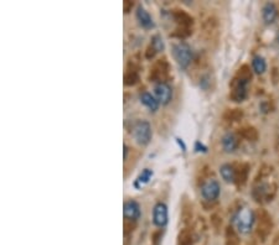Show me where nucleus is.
<instances>
[{
    "mask_svg": "<svg viewBox=\"0 0 279 245\" xmlns=\"http://www.w3.org/2000/svg\"><path fill=\"white\" fill-rule=\"evenodd\" d=\"M233 222H235L238 233H241V234H248V233H251L253 224L256 222V214L253 213L252 209L243 207V208L238 209L237 213L235 214Z\"/></svg>",
    "mask_w": 279,
    "mask_h": 245,
    "instance_id": "f257e3e1",
    "label": "nucleus"
},
{
    "mask_svg": "<svg viewBox=\"0 0 279 245\" xmlns=\"http://www.w3.org/2000/svg\"><path fill=\"white\" fill-rule=\"evenodd\" d=\"M172 57L181 68H188L194 59V52L186 42L179 41L172 45Z\"/></svg>",
    "mask_w": 279,
    "mask_h": 245,
    "instance_id": "f03ea898",
    "label": "nucleus"
},
{
    "mask_svg": "<svg viewBox=\"0 0 279 245\" xmlns=\"http://www.w3.org/2000/svg\"><path fill=\"white\" fill-rule=\"evenodd\" d=\"M132 136L139 145H148L153 137L151 125L146 120H138L132 127Z\"/></svg>",
    "mask_w": 279,
    "mask_h": 245,
    "instance_id": "7ed1b4c3",
    "label": "nucleus"
},
{
    "mask_svg": "<svg viewBox=\"0 0 279 245\" xmlns=\"http://www.w3.org/2000/svg\"><path fill=\"white\" fill-rule=\"evenodd\" d=\"M170 77V65L165 58L158 59L157 62L153 65L149 73V81L150 82L158 83H167V81Z\"/></svg>",
    "mask_w": 279,
    "mask_h": 245,
    "instance_id": "20e7f679",
    "label": "nucleus"
},
{
    "mask_svg": "<svg viewBox=\"0 0 279 245\" xmlns=\"http://www.w3.org/2000/svg\"><path fill=\"white\" fill-rule=\"evenodd\" d=\"M220 193H221V187L215 178H209L201 186V196L207 202L216 201L220 197Z\"/></svg>",
    "mask_w": 279,
    "mask_h": 245,
    "instance_id": "39448f33",
    "label": "nucleus"
},
{
    "mask_svg": "<svg viewBox=\"0 0 279 245\" xmlns=\"http://www.w3.org/2000/svg\"><path fill=\"white\" fill-rule=\"evenodd\" d=\"M250 81L242 80V78L235 77L233 78L232 83H231V93L230 98L233 102H243L247 97V85Z\"/></svg>",
    "mask_w": 279,
    "mask_h": 245,
    "instance_id": "423d86ee",
    "label": "nucleus"
},
{
    "mask_svg": "<svg viewBox=\"0 0 279 245\" xmlns=\"http://www.w3.org/2000/svg\"><path fill=\"white\" fill-rule=\"evenodd\" d=\"M123 214H124L125 220H131V222H136L140 219L141 217V209L140 206L134 199H129L123 206Z\"/></svg>",
    "mask_w": 279,
    "mask_h": 245,
    "instance_id": "0eeeda50",
    "label": "nucleus"
},
{
    "mask_svg": "<svg viewBox=\"0 0 279 245\" xmlns=\"http://www.w3.org/2000/svg\"><path fill=\"white\" fill-rule=\"evenodd\" d=\"M155 98L162 106H167L172 101V88L167 83H158L154 87Z\"/></svg>",
    "mask_w": 279,
    "mask_h": 245,
    "instance_id": "6e6552de",
    "label": "nucleus"
},
{
    "mask_svg": "<svg viewBox=\"0 0 279 245\" xmlns=\"http://www.w3.org/2000/svg\"><path fill=\"white\" fill-rule=\"evenodd\" d=\"M153 223L159 228L167 224V206L164 202H158L153 208Z\"/></svg>",
    "mask_w": 279,
    "mask_h": 245,
    "instance_id": "1a4fd4ad",
    "label": "nucleus"
},
{
    "mask_svg": "<svg viewBox=\"0 0 279 245\" xmlns=\"http://www.w3.org/2000/svg\"><path fill=\"white\" fill-rule=\"evenodd\" d=\"M171 16L175 23L177 24V26H180V27H193L194 18L186 11L175 9V10L171 11Z\"/></svg>",
    "mask_w": 279,
    "mask_h": 245,
    "instance_id": "9d476101",
    "label": "nucleus"
},
{
    "mask_svg": "<svg viewBox=\"0 0 279 245\" xmlns=\"http://www.w3.org/2000/svg\"><path fill=\"white\" fill-rule=\"evenodd\" d=\"M272 218L269 217L266 212L261 211L259 212V223H258V235L264 240V238L268 235V233L271 232L272 227Z\"/></svg>",
    "mask_w": 279,
    "mask_h": 245,
    "instance_id": "9b49d317",
    "label": "nucleus"
},
{
    "mask_svg": "<svg viewBox=\"0 0 279 245\" xmlns=\"http://www.w3.org/2000/svg\"><path fill=\"white\" fill-rule=\"evenodd\" d=\"M253 197L256 199L257 202H264L266 201H272V197L273 194H271V186L267 185V183H262L259 186L254 187L253 190Z\"/></svg>",
    "mask_w": 279,
    "mask_h": 245,
    "instance_id": "f8f14e48",
    "label": "nucleus"
},
{
    "mask_svg": "<svg viewBox=\"0 0 279 245\" xmlns=\"http://www.w3.org/2000/svg\"><path fill=\"white\" fill-rule=\"evenodd\" d=\"M278 16V9L273 3H267L262 9V18L266 25H272Z\"/></svg>",
    "mask_w": 279,
    "mask_h": 245,
    "instance_id": "ddd939ff",
    "label": "nucleus"
},
{
    "mask_svg": "<svg viewBox=\"0 0 279 245\" xmlns=\"http://www.w3.org/2000/svg\"><path fill=\"white\" fill-rule=\"evenodd\" d=\"M137 19H138L139 24H140L144 28H148L149 30V28L155 27L154 20L151 19V16L149 15V13L143 6H138V8H137Z\"/></svg>",
    "mask_w": 279,
    "mask_h": 245,
    "instance_id": "4468645a",
    "label": "nucleus"
},
{
    "mask_svg": "<svg viewBox=\"0 0 279 245\" xmlns=\"http://www.w3.org/2000/svg\"><path fill=\"white\" fill-rule=\"evenodd\" d=\"M221 142H222V147H223V150L226 152L236 151L238 147V144H240L238 137L236 136L235 134H232V133H227V134H224L223 137H222Z\"/></svg>",
    "mask_w": 279,
    "mask_h": 245,
    "instance_id": "2eb2a0df",
    "label": "nucleus"
},
{
    "mask_svg": "<svg viewBox=\"0 0 279 245\" xmlns=\"http://www.w3.org/2000/svg\"><path fill=\"white\" fill-rule=\"evenodd\" d=\"M220 173H221V177L223 178L224 182L227 183H235L236 178H237V170L235 168V166L230 165V163H224L220 167Z\"/></svg>",
    "mask_w": 279,
    "mask_h": 245,
    "instance_id": "dca6fc26",
    "label": "nucleus"
},
{
    "mask_svg": "<svg viewBox=\"0 0 279 245\" xmlns=\"http://www.w3.org/2000/svg\"><path fill=\"white\" fill-rule=\"evenodd\" d=\"M140 102L141 104H144V106H145L149 110L153 111V113L159 109V101H158L153 94L149 93V92H143V93L140 94Z\"/></svg>",
    "mask_w": 279,
    "mask_h": 245,
    "instance_id": "f3484780",
    "label": "nucleus"
},
{
    "mask_svg": "<svg viewBox=\"0 0 279 245\" xmlns=\"http://www.w3.org/2000/svg\"><path fill=\"white\" fill-rule=\"evenodd\" d=\"M252 70L256 75H263L267 70V62L266 59L262 56L257 54V56L253 57L252 59Z\"/></svg>",
    "mask_w": 279,
    "mask_h": 245,
    "instance_id": "a211bd4d",
    "label": "nucleus"
},
{
    "mask_svg": "<svg viewBox=\"0 0 279 245\" xmlns=\"http://www.w3.org/2000/svg\"><path fill=\"white\" fill-rule=\"evenodd\" d=\"M153 170H150V168H144L143 171H141L140 175L137 177V180L134 181V187H136L137 190H140L141 186L143 185H145V183H148L149 181L151 180V177H153Z\"/></svg>",
    "mask_w": 279,
    "mask_h": 245,
    "instance_id": "6ab92c4d",
    "label": "nucleus"
},
{
    "mask_svg": "<svg viewBox=\"0 0 279 245\" xmlns=\"http://www.w3.org/2000/svg\"><path fill=\"white\" fill-rule=\"evenodd\" d=\"M177 245H194V234L191 230L183 229L177 235Z\"/></svg>",
    "mask_w": 279,
    "mask_h": 245,
    "instance_id": "aec40b11",
    "label": "nucleus"
},
{
    "mask_svg": "<svg viewBox=\"0 0 279 245\" xmlns=\"http://www.w3.org/2000/svg\"><path fill=\"white\" fill-rule=\"evenodd\" d=\"M140 77H139V73L137 71H129L127 70V72L124 73V84L132 87V85H136L139 82Z\"/></svg>",
    "mask_w": 279,
    "mask_h": 245,
    "instance_id": "412c9836",
    "label": "nucleus"
},
{
    "mask_svg": "<svg viewBox=\"0 0 279 245\" xmlns=\"http://www.w3.org/2000/svg\"><path fill=\"white\" fill-rule=\"evenodd\" d=\"M240 135L243 137V139L250 140V141H256V140L258 139V133H257V130L252 127H247L241 129Z\"/></svg>",
    "mask_w": 279,
    "mask_h": 245,
    "instance_id": "4be33fe9",
    "label": "nucleus"
},
{
    "mask_svg": "<svg viewBox=\"0 0 279 245\" xmlns=\"http://www.w3.org/2000/svg\"><path fill=\"white\" fill-rule=\"evenodd\" d=\"M191 34H193V27H180V26H177L175 28V31L171 34V36L176 37L179 40H184L190 36Z\"/></svg>",
    "mask_w": 279,
    "mask_h": 245,
    "instance_id": "5701e85b",
    "label": "nucleus"
},
{
    "mask_svg": "<svg viewBox=\"0 0 279 245\" xmlns=\"http://www.w3.org/2000/svg\"><path fill=\"white\" fill-rule=\"evenodd\" d=\"M150 45L154 47L155 51H157V52L164 51V49H165L164 40H163V37L160 36V35H154V36L151 37Z\"/></svg>",
    "mask_w": 279,
    "mask_h": 245,
    "instance_id": "b1692460",
    "label": "nucleus"
},
{
    "mask_svg": "<svg viewBox=\"0 0 279 245\" xmlns=\"http://www.w3.org/2000/svg\"><path fill=\"white\" fill-rule=\"evenodd\" d=\"M242 116H243V111L241 110V109H231V110H228L226 114H224V119L228 121L240 120Z\"/></svg>",
    "mask_w": 279,
    "mask_h": 245,
    "instance_id": "393cba45",
    "label": "nucleus"
},
{
    "mask_svg": "<svg viewBox=\"0 0 279 245\" xmlns=\"http://www.w3.org/2000/svg\"><path fill=\"white\" fill-rule=\"evenodd\" d=\"M247 175H248V166L243 165L241 166L240 168L237 170V178H236V183L238 185H243L247 180Z\"/></svg>",
    "mask_w": 279,
    "mask_h": 245,
    "instance_id": "a878e982",
    "label": "nucleus"
},
{
    "mask_svg": "<svg viewBox=\"0 0 279 245\" xmlns=\"http://www.w3.org/2000/svg\"><path fill=\"white\" fill-rule=\"evenodd\" d=\"M181 217H183V222L185 224H189L191 223V219H193V207L191 204H185L183 207V214H181Z\"/></svg>",
    "mask_w": 279,
    "mask_h": 245,
    "instance_id": "bb28decb",
    "label": "nucleus"
},
{
    "mask_svg": "<svg viewBox=\"0 0 279 245\" xmlns=\"http://www.w3.org/2000/svg\"><path fill=\"white\" fill-rule=\"evenodd\" d=\"M226 245H238V240H237V235H236L235 230L233 228H227L226 230Z\"/></svg>",
    "mask_w": 279,
    "mask_h": 245,
    "instance_id": "cd10ccee",
    "label": "nucleus"
},
{
    "mask_svg": "<svg viewBox=\"0 0 279 245\" xmlns=\"http://www.w3.org/2000/svg\"><path fill=\"white\" fill-rule=\"evenodd\" d=\"M157 54H158V52L155 51L154 47L151 46V45H149V46L146 47V50H145V58L146 59H153Z\"/></svg>",
    "mask_w": 279,
    "mask_h": 245,
    "instance_id": "c85d7f7f",
    "label": "nucleus"
},
{
    "mask_svg": "<svg viewBox=\"0 0 279 245\" xmlns=\"http://www.w3.org/2000/svg\"><path fill=\"white\" fill-rule=\"evenodd\" d=\"M194 149H195L196 152H202V154H205V152H207V146H205L204 144L201 141H196L195 142V146H194Z\"/></svg>",
    "mask_w": 279,
    "mask_h": 245,
    "instance_id": "c756f323",
    "label": "nucleus"
},
{
    "mask_svg": "<svg viewBox=\"0 0 279 245\" xmlns=\"http://www.w3.org/2000/svg\"><path fill=\"white\" fill-rule=\"evenodd\" d=\"M162 232H155L154 234H153V244L154 245H159V242L160 239H162Z\"/></svg>",
    "mask_w": 279,
    "mask_h": 245,
    "instance_id": "7c9ffc66",
    "label": "nucleus"
},
{
    "mask_svg": "<svg viewBox=\"0 0 279 245\" xmlns=\"http://www.w3.org/2000/svg\"><path fill=\"white\" fill-rule=\"evenodd\" d=\"M134 3L133 1H124L123 3V6H124V13H129V11L132 10V8H133Z\"/></svg>",
    "mask_w": 279,
    "mask_h": 245,
    "instance_id": "2f4dec72",
    "label": "nucleus"
},
{
    "mask_svg": "<svg viewBox=\"0 0 279 245\" xmlns=\"http://www.w3.org/2000/svg\"><path fill=\"white\" fill-rule=\"evenodd\" d=\"M176 142H177V145H179V147H180V149L183 150L184 152H185L186 151V145H185V142H184V140L180 139V137H176Z\"/></svg>",
    "mask_w": 279,
    "mask_h": 245,
    "instance_id": "473e14b6",
    "label": "nucleus"
},
{
    "mask_svg": "<svg viewBox=\"0 0 279 245\" xmlns=\"http://www.w3.org/2000/svg\"><path fill=\"white\" fill-rule=\"evenodd\" d=\"M123 152H124V156H123V158H124V160H127V155H128V146H127V145L124 144V146H123Z\"/></svg>",
    "mask_w": 279,
    "mask_h": 245,
    "instance_id": "72a5a7b5",
    "label": "nucleus"
},
{
    "mask_svg": "<svg viewBox=\"0 0 279 245\" xmlns=\"http://www.w3.org/2000/svg\"><path fill=\"white\" fill-rule=\"evenodd\" d=\"M278 40H279V39H278Z\"/></svg>",
    "mask_w": 279,
    "mask_h": 245,
    "instance_id": "f704fd0d",
    "label": "nucleus"
}]
</instances>
